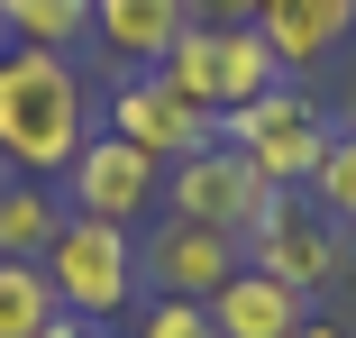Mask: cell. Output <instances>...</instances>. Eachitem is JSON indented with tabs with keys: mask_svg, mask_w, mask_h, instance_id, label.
<instances>
[{
	"mask_svg": "<svg viewBox=\"0 0 356 338\" xmlns=\"http://www.w3.org/2000/svg\"><path fill=\"white\" fill-rule=\"evenodd\" d=\"M320 302L302 293V284H274V275H256V265H238V275L210 293V320H220V338H302V320H311Z\"/></svg>",
	"mask_w": 356,
	"mask_h": 338,
	"instance_id": "7c38bea8",
	"label": "cell"
},
{
	"mask_svg": "<svg viewBox=\"0 0 356 338\" xmlns=\"http://www.w3.org/2000/svg\"><path fill=\"white\" fill-rule=\"evenodd\" d=\"M311 201H320L338 229H356V128L329 138V156H320V174H311Z\"/></svg>",
	"mask_w": 356,
	"mask_h": 338,
	"instance_id": "2e32d148",
	"label": "cell"
},
{
	"mask_svg": "<svg viewBox=\"0 0 356 338\" xmlns=\"http://www.w3.org/2000/svg\"><path fill=\"white\" fill-rule=\"evenodd\" d=\"M55 284H46V265L37 256H0V338H46L55 329Z\"/></svg>",
	"mask_w": 356,
	"mask_h": 338,
	"instance_id": "9a60e30c",
	"label": "cell"
},
{
	"mask_svg": "<svg viewBox=\"0 0 356 338\" xmlns=\"http://www.w3.org/2000/svg\"><path fill=\"white\" fill-rule=\"evenodd\" d=\"M247 265V238H229V229H201V220H156L147 229V247H137V284H156V293H183V302H210L229 275Z\"/></svg>",
	"mask_w": 356,
	"mask_h": 338,
	"instance_id": "9c48e42d",
	"label": "cell"
},
{
	"mask_svg": "<svg viewBox=\"0 0 356 338\" xmlns=\"http://www.w3.org/2000/svg\"><path fill=\"white\" fill-rule=\"evenodd\" d=\"M110 138H137L156 165H183V156H201L210 138H220V119H210L201 101H183L165 74H119L110 83Z\"/></svg>",
	"mask_w": 356,
	"mask_h": 338,
	"instance_id": "ba28073f",
	"label": "cell"
},
{
	"mask_svg": "<svg viewBox=\"0 0 356 338\" xmlns=\"http://www.w3.org/2000/svg\"><path fill=\"white\" fill-rule=\"evenodd\" d=\"M274 201H283V192H274L238 147H220V138H210L201 156H183V165H165V211H174V220H201V229L247 238Z\"/></svg>",
	"mask_w": 356,
	"mask_h": 338,
	"instance_id": "8992f818",
	"label": "cell"
},
{
	"mask_svg": "<svg viewBox=\"0 0 356 338\" xmlns=\"http://www.w3.org/2000/svg\"><path fill=\"white\" fill-rule=\"evenodd\" d=\"M347 256H356V229H338L311 192H283L274 211L247 229V265L274 275V284H302V293L347 284Z\"/></svg>",
	"mask_w": 356,
	"mask_h": 338,
	"instance_id": "5b68a950",
	"label": "cell"
},
{
	"mask_svg": "<svg viewBox=\"0 0 356 338\" xmlns=\"http://www.w3.org/2000/svg\"><path fill=\"white\" fill-rule=\"evenodd\" d=\"M201 28H256V0H192Z\"/></svg>",
	"mask_w": 356,
	"mask_h": 338,
	"instance_id": "ac0fdd59",
	"label": "cell"
},
{
	"mask_svg": "<svg viewBox=\"0 0 356 338\" xmlns=\"http://www.w3.org/2000/svg\"><path fill=\"white\" fill-rule=\"evenodd\" d=\"M329 138H338V119H329L302 83H274V92H256L247 110H229V119H220V147H238L274 192H311V174H320Z\"/></svg>",
	"mask_w": 356,
	"mask_h": 338,
	"instance_id": "7a4b0ae2",
	"label": "cell"
},
{
	"mask_svg": "<svg viewBox=\"0 0 356 338\" xmlns=\"http://www.w3.org/2000/svg\"><path fill=\"white\" fill-rule=\"evenodd\" d=\"M347 28H356V0H256V37L274 46V64L293 83L347 46Z\"/></svg>",
	"mask_w": 356,
	"mask_h": 338,
	"instance_id": "8fae6325",
	"label": "cell"
},
{
	"mask_svg": "<svg viewBox=\"0 0 356 338\" xmlns=\"http://www.w3.org/2000/svg\"><path fill=\"white\" fill-rule=\"evenodd\" d=\"M64 211L137 229L147 211H165V165L137 138H110V128H101V138H83V156L64 165Z\"/></svg>",
	"mask_w": 356,
	"mask_h": 338,
	"instance_id": "52a82bcc",
	"label": "cell"
},
{
	"mask_svg": "<svg viewBox=\"0 0 356 338\" xmlns=\"http://www.w3.org/2000/svg\"><path fill=\"white\" fill-rule=\"evenodd\" d=\"M183 28H192V0H92V46L119 74H156Z\"/></svg>",
	"mask_w": 356,
	"mask_h": 338,
	"instance_id": "30bf717a",
	"label": "cell"
},
{
	"mask_svg": "<svg viewBox=\"0 0 356 338\" xmlns=\"http://www.w3.org/2000/svg\"><path fill=\"white\" fill-rule=\"evenodd\" d=\"M46 338H110V329H101V320H74V311H55V329H46Z\"/></svg>",
	"mask_w": 356,
	"mask_h": 338,
	"instance_id": "ffe728a7",
	"label": "cell"
},
{
	"mask_svg": "<svg viewBox=\"0 0 356 338\" xmlns=\"http://www.w3.org/2000/svg\"><path fill=\"white\" fill-rule=\"evenodd\" d=\"M37 265H46L55 302L74 311V320H101L110 329L119 311H137V229H119V220L64 211V229H55V247Z\"/></svg>",
	"mask_w": 356,
	"mask_h": 338,
	"instance_id": "3957f363",
	"label": "cell"
},
{
	"mask_svg": "<svg viewBox=\"0 0 356 338\" xmlns=\"http://www.w3.org/2000/svg\"><path fill=\"white\" fill-rule=\"evenodd\" d=\"M10 46H46V55H83L92 46V0H0Z\"/></svg>",
	"mask_w": 356,
	"mask_h": 338,
	"instance_id": "5bb4252c",
	"label": "cell"
},
{
	"mask_svg": "<svg viewBox=\"0 0 356 338\" xmlns=\"http://www.w3.org/2000/svg\"><path fill=\"white\" fill-rule=\"evenodd\" d=\"M302 338H356V320H338V311H311V320H302Z\"/></svg>",
	"mask_w": 356,
	"mask_h": 338,
	"instance_id": "d6986e66",
	"label": "cell"
},
{
	"mask_svg": "<svg viewBox=\"0 0 356 338\" xmlns=\"http://www.w3.org/2000/svg\"><path fill=\"white\" fill-rule=\"evenodd\" d=\"M137 338H220V320H210V302H183V293H156L147 311H137Z\"/></svg>",
	"mask_w": 356,
	"mask_h": 338,
	"instance_id": "e0dca14e",
	"label": "cell"
},
{
	"mask_svg": "<svg viewBox=\"0 0 356 338\" xmlns=\"http://www.w3.org/2000/svg\"><path fill=\"white\" fill-rule=\"evenodd\" d=\"M55 229H64L55 192H46L37 174H10V165H0V256H46Z\"/></svg>",
	"mask_w": 356,
	"mask_h": 338,
	"instance_id": "4fadbf2b",
	"label": "cell"
},
{
	"mask_svg": "<svg viewBox=\"0 0 356 338\" xmlns=\"http://www.w3.org/2000/svg\"><path fill=\"white\" fill-rule=\"evenodd\" d=\"M338 128H356V64H347V92H338V110H329Z\"/></svg>",
	"mask_w": 356,
	"mask_h": 338,
	"instance_id": "44dd1931",
	"label": "cell"
},
{
	"mask_svg": "<svg viewBox=\"0 0 356 338\" xmlns=\"http://www.w3.org/2000/svg\"><path fill=\"white\" fill-rule=\"evenodd\" d=\"M101 101L83 83L74 55H46V46H0V165L10 174H64L83 156V138H101Z\"/></svg>",
	"mask_w": 356,
	"mask_h": 338,
	"instance_id": "6da1fadb",
	"label": "cell"
},
{
	"mask_svg": "<svg viewBox=\"0 0 356 338\" xmlns=\"http://www.w3.org/2000/svg\"><path fill=\"white\" fill-rule=\"evenodd\" d=\"M156 74L183 92V101H201L210 119H229V110H247L256 92H274V83H293V74H283V64H274V46L256 37V28H183L174 37V55L156 64Z\"/></svg>",
	"mask_w": 356,
	"mask_h": 338,
	"instance_id": "277c9868",
	"label": "cell"
},
{
	"mask_svg": "<svg viewBox=\"0 0 356 338\" xmlns=\"http://www.w3.org/2000/svg\"><path fill=\"white\" fill-rule=\"evenodd\" d=\"M0 46H10V28H0Z\"/></svg>",
	"mask_w": 356,
	"mask_h": 338,
	"instance_id": "7402d4cb",
	"label": "cell"
}]
</instances>
